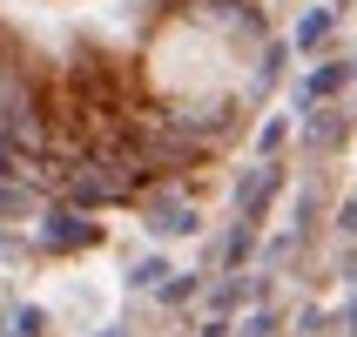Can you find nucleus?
<instances>
[{
  "instance_id": "1",
  "label": "nucleus",
  "mask_w": 357,
  "mask_h": 337,
  "mask_svg": "<svg viewBox=\"0 0 357 337\" xmlns=\"http://www.w3.org/2000/svg\"><path fill=\"white\" fill-rule=\"evenodd\" d=\"M142 75L169 108H189V115H209L243 88V47L236 34L209 14H176L162 20L149 54H142Z\"/></svg>"
}]
</instances>
